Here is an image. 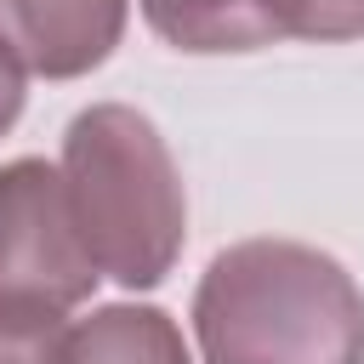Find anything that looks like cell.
Returning <instances> with one entry per match:
<instances>
[{
    "label": "cell",
    "mask_w": 364,
    "mask_h": 364,
    "mask_svg": "<svg viewBox=\"0 0 364 364\" xmlns=\"http://www.w3.org/2000/svg\"><path fill=\"white\" fill-rule=\"evenodd\" d=\"M57 171L97 273L125 290L165 284L188 239V193L159 125L131 102H91L68 119Z\"/></svg>",
    "instance_id": "2"
},
{
    "label": "cell",
    "mask_w": 364,
    "mask_h": 364,
    "mask_svg": "<svg viewBox=\"0 0 364 364\" xmlns=\"http://www.w3.org/2000/svg\"><path fill=\"white\" fill-rule=\"evenodd\" d=\"M301 6L307 0H142V17L171 51L228 57L296 40Z\"/></svg>",
    "instance_id": "5"
},
{
    "label": "cell",
    "mask_w": 364,
    "mask_h": 364,
    "mask_svg": "<svg viewBox=\"0 0 364 364\" xmlns=\"http://www.w3.org/2000/svg\"><path fill=\"white\" fill-rule=\"evenodd\" d=\"M205 364H364V290L318 245L239 239L193 290Z\"/></svg>",
    "instance_id": "1"
},
{
    "label": "cell",
    "mask_w": 364,
    "mask_h": 364,
    "mask_svg": "<svg viewBox=\"0 0 364 364\" xmlns=\"http://www.w3.org/2000/svg\"><path fill=\"white\" fill-rule=\"evenodd\" d=\"M63 324H17L0 318V364H51V341Z\"/></svg>",
    "instance_id": "8"
},
{
    "label": "cell",
    "mask_w": 364,
    "mask_h": 364,
    "mask_svg": "<svg viewBox=\"0 0 364 364\" xmlns=\"http://www.w3.org/2000/svg\"><path fill=\"white\" fill-rule=\"evenodd\" d=\"M97 262L74 228L63 171L46 159L0 165V318L63 324L97 290Z\"/></svg>",
    "instance_id": "3"
},
{
    "label": "cell",
    "mask_w": 364,
    "mask_h": 364,
    "mask_svg": "<svg viewBox=\"0 0 364 364\" xmlns=\"http://www.w3.org/2000/svg\"><path fill=\"white\" fill-rule=\"evenodd\" d=\"M131 0H0V46L40 80L102 68L125 34Z\"/></svg>",
    "instance_id": "4"
},
{
    "label": "cell",
    "mask_w": 364,
    "mask_h": 364,
    "mask_svg": "<svg viewBox=\"0 0 364 364\" xmlns=\"http://www.w3.org/2000/svg\"><path fill=\"white\" fill-rule=\"evenodd\" d=\"M23 97H28V91H23V68H17V57L0 46V136L17 125V114H23Z\"/></svg>",
    "instance_id": "9"
},
{
    "label": "cell",
    "mask_w": 364,
    "mask_h": 364,
    "mask_svg": "<svg viewBox=\"0 0 364 364\" xmlns=\"http://www.w3.org/2000/svg\"><path fill=\"white\" fill-rule=\"evenodd\" d=\"M296 40H313V46L364 40V0H307Z\"/></svg>",
    "instance_id": "7"
},
{
    "label": "cell",
    "mask_w": 364,
    "mask_h": 364,
    "mask_svg": "<svg viewBox=\"0 0 364 364\" xmlns=\"http://www.w3.org/2000/svg\"><path fill=\"white\" fill-rule=\"evenodd\" d=\"M51 364H193L182 324L148 301H108L51 341Z\"/></svg>",
    "instance_id": "6"
}]
</instances>
